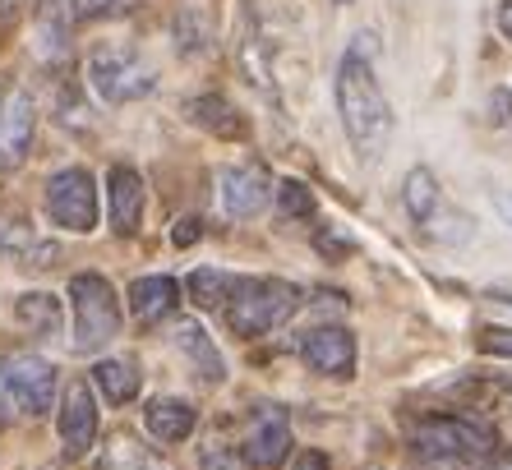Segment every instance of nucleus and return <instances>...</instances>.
Instances as JSON below:
<instances>
[{"label":"nucleus","mask_w":512,"mask_h":470,"mask_svg":"<svg viewBox=\"0 0 512 470\" xmlns=\"http://www.w3.org/2000/svg\"><path fill=\"white\" fill-rule=\"evenodd\" d=\"M499 24H503V33H508V42H512V0L499 10Z\"/></svg>","instance_id":"nucleus-31"},{"label":"nucleus","mask_w":512,"mask_h":470,"mask_svg":"<svg viewBox=\"0 0 512 470\" xmlns=\"http://www.w3.org/2000/svg\"><path fill=\"white\" fill-rule=\"evenodd\" d=\"M0 388L24 415H47L56 397V369L33 351H14L0 360Z\"/></svg>","instance_id":"nucleus-7"},{"label":"nucleus","mask_w":512,"mask_h":470,"mask_svg":"<svg viewBox=\"0 0 512 470\" xmlns=\"http://www.w3.org/2000/svg\"><path fill=\"white\" fill-rule=\"evenodd\" d=\"M291 452V424H286L282 406H254L250 415V434H245V461L259 470H277Z\"/></svg>","instance_id":"nucleus-9"},{"label":"nucleus","mask_w":512,"mask_h":470,"mask_svg":"<svg viewBox=\"0 0 512 470\" xmlns=\"http://www.w3.org/2000/svg\"><path fill=\"white\" fill-rule=\"evenodd\" d=\"M314 249H319V254H333L337 263H342V259H351V254H356V245H351V240H346L342 231H333V226H328V231H319V235H314Z\"/></svg>","instance_id":"nucleus-26"},{"label":"nucleus","mask_w":512,"mask_h":470,"mask_svg":"<svg viewBox=\"0 0 512 470\" xmlns=\"http://www.w3.org/2000/svg\"><path fill=\"white\" fill-rule=\"evenodd\" d=\"M47 217L60 231H93L97 226V180L84 166H65L47 180Z\"/></svg>","instance_id":"nucleus-5"},{"label":"nucleus","mask_w":512,"mask_h":470,"mask_svg":"<svg viewBox=\"0 0 512 470\" xmlns=\"http://www.w3.org/2000/svg\"><path fill=\"white\" fill-rule=\"evenodd\" d=\"M33 245V231L24 222H5L0 217V259H10V254H24Z\"/></svg>","instance_id":"nucleus-25"},{"label":"nucleus","mask_w":512,"mask_h":470,"mask_svg":"<svg viewBox=\"0 0 512 470\" xmlns=\"http://www.w3.org/2000/svg\"><path fill=\"white\" fill-rule=\"evenodd\" d=\"M277 208H282L286 217H300V222H310V217H314V194H310V185H300V180H282V185H277Z\"/></svg>","instance_id":"nucleus-23"},{"label":"nucleus","mask_w":512,"mask_h":470,"mask_svg":"<svg viewBox=\"0 0 512 470\" xmlns=\"http://www.w3.org/2000/svg\"><path fill=\"white\" fill-rule=\"evenodd\" d=\"M14 318H19L33 337H56L60 332V300L47 291H28V295H19Z\"/></svg>","instance_id":"nucleus-20"},{"label":"nucleus","mask_w":512,"mask_h":470,"mask_svg":"<svg viewBox=\"0 0 512 470\" xmlns=\"http://www.w3.org/2000/svg\"><path fill=\"white\" fill-rule=\"evenodd\" d=\"M416 452L439 466H457V461H480L494 452V434L485 424L466 420V415H429L416 424Z\"/></svg>","instance_id":"nucleus-4"},{"label":"nucleus","mask_w":512,"mask_h":470,"mask_svg":"<svg viewBox=\"0 0 512 470\" xmlns=\"http://www.w3.org/2000/svg\"><path fill=\"white\" fill-rule=\"evenodd\" d=\"M337 111H342V130L351 139V148L365 162H379L388 139H393V106H388L379 79H374L365 42H356L337 65Z\"/></svg>","instance_id":"nucleus-1"},{"label":"nucleus","mask_w":512,"mask_h":470,"mask_svg":"<svg viewBox=\"0 0 512 470\" xmlns=\"http://www.w3.org/2000/svg\"><path fill=\"white\" fill-rule=\"evenodd\" d=\"M14 5H19V0H0V10H14Z\"/></svg>","instance_id":"nucleus-33"},{"label":"nucleus","mask_w":512,"mask_h":470,"mask_svg":"<svg viewBox=\"0 0 512 470\" xmlns=\"http://www.w3.org/2000/svg\"><path fill=\"white\" fill-rule=\"evenodd\" d=\"M107 203H111V226L116 235H139L143 226V180L134 166H111L107 176Z\"/></svg>","instance_id":"nucleus-13"},{"label":"nucleus","mask_w":512,"mask_h":470,"mask_svg":"<svg viewBox=\"0 0 512 470\" xmlns=\"http://www.w3.org/2000/svg\"><path fill=\"white\" fill-rule=\"evenodd\" d=\"M402 208L416 226H425L434 212H439V180L429 166H411L402 180Z\"/></svg>","instance_id":"nucleus-18"},{"label":"nucleus","mask_w":512,"mask_h":470,"mask_svg":"<svg viewBox=\"0 0 512 470\" xmlns=\"http://www.w3.org/2000/svg\"><path fill=\"white\" fill-rule=\"evenodd\" d=\"M480 351L485 355H508L512 360V328H485L480 332Z\"/></svg>","instance_id":"nucleus-27"},{"label":"nucleus","mask_w":512,"mask_h":470,"mask_svg":"<svg viewBox=\"0 0 512 470\" xmlns=\"http://www.w3.org/2000/svg\"><path fill=\"white\" fill-rule=\"evenodd\" d=\"M194 406L180 397H157L148 401V411H143V424H148V434L157 438V443H180V438L194 434Z\"/></svg>","instance_id":"nucleus-15"},{"label":"nucleus","mask_w":512,"mask_h":470,"mask_svg":"<svg viewBox=\"0 0 512 470\" xmlns=\"http://www.w3.org/2000/svg\"><path fill=\"white\" fill-rule=\"evenodd\" d=\"M217 189H222V208L231 217H254L268 203V194H273V176H268L263 162H240L217 176Z\"/></svg>","instance_id":"nucleus-11"},{"label":"nucleus","mask_w":512,"mask_h":470,"mask_svg":"<svg viewBox=\"0 0 512 470\" xmlns=\"http://www.w3.org/2000/svg\"><path fill=\"white\" fill-rule=\"evenodd\" d=\"M291 470H333V466H328V457H323V452H314V447H310V452H300V457L291 461Z\"/></svg>","instance_id":"nucleus-29"},{"label":"nucleus","mask_w":512,"mask_h":470,"mask_svg":"<svg viewBox=\"0 0 512 470\" xmlns=\"http://www.w3.org/2000/svg\"><path fill=\"white\" fill-rule=\"evenodd\" d=\"M185 116L194 120V125H203L208 134H217V139H240L245 134V120H240V111L227 102V97H194L190 106H185Z\"/></svg>","instance_id":"nucleus-17"},{"label":"nucleus","mask_w":512,"mask_h":470,"mask_svg":"<svg viewBox=\"0 0 512 470\" xmlns=\"http://www.w3.org/2000/svg\"><path fill=\"white\" fill-rule=\"evenodd\" d=\"M60 443L65 457H84L97 443V401L88 392V383H70L65 401H60Z\"/></svg>","instance_id":"nucleus-12"},{"label":"nucleus","mask_w":512,"mask_h":470,"mask_svg":"<svg viewBox=\"0 0 512 470\" xmlns=\"http://www.w3.org/2000/svg\"><path fill=\"white\" fill-rule=\"evenodd\" d=\"M0 420H5V411H0Z\"/></svg>","instance_id":"nucleus-34"},{"label":"nucleus","mask_w":512,"mask_h":470,"mask_svg":"<svg viewBox=\"0 0 512 470\" xmlns=\"http://www.w3.org/2000/svg\"><path fill=\"white\" fill-rule=\"evenodd\" d=\"M176 346L185 355H190L194 374L203 378V383H222L227 378V365H222V351L213 346V337L199 328V323H180L176 328Z\"/></svg>","instance_id":"nucleus-16"},{"label":"nucleus","mask_w":512,"mask_h":470,"mask_svg":"<svg viewBox=\"0 0 512 470\" xmlns=\"http://www.w3.org/2000/svg\"><path fill=\"white\" fill-rule=\"evenodd\" d=\"M70 309H74V351H102L120 332V300L102 272L70 277Z\"/></svg>","instance_id":"nucleus-3"},{"label":"nucleus","mask_w":512,"mask_h":470,"mask_svg":"<svg viewBox=\"0 0 512 470\" xmlns=\"http://www.w3.org/2000/svg\"><path fill=\"white\" fill-rule=\"evenodd\" d=\"M199 466L203 470H240L236 466V452H231V447H222V443H208V447H203Z\"/></svg>","instance_id":"nucleus-28"},{"label":"nucleus","mask_w":512,"mask_h":470,"mask_svg":"<svg viewBox=\"0 0 512 470\" xmlns=\"http://www.w3.org/2000/svg\"><path fill=\"white\" fill-rule=\"evenodd\" d=\"M93 383L102 388V397H107L111 406H125V401L139 397V369H134L130 360H97Z\"/></svg>","instance_id":"nucleus-19"},{"label":"nucleus","mask_w":512,"mask_h":470,"mask_svg":"<svg viewBox=\"0 0 512 470\" xmlns=\"http://www.w3.org/2000/svg\"><path fill=\"white\" fill-rule=\"evenodd\" d=\"M185 286H190V300L199 309H222L231 286H236V277H227V272H217V268H194Z\"/></svg>","instance_id":"nucleus-22"},{"label":"nucleus","mask_w":512,"mask_h":470,"mask_svg":"<svg viewBox=\"0 0 512 470\" xmlns=\"http://www.w3.org/2000/svg\"><path fill=\"white\" fill-rule=\"evenodd\" d=\"M300 360L323 378H351L356 374V337L346 328H314L300 341Z\"/></svg>","instance_id":"nucleus-10"},{"label":"nucleus","mask_w":512,"mask_h":470,"mask_svg":"<svg viewBox=\"0 0 512 470\" xmlns=\"http://www.w3.org/2000/svg\"><path fill=\"white\" fill-rule=\"evenodd\" d=\"M33 130H37V111L33 97L24 88H0V171H19L33 148Z\"/></svg>","instance_id":"nucleus-8"},{"label":"nucleus","mask_w":512,"mask_h":470,"mask_svg":"<svg viewBox=\"0 0 512 470\" xmlns=\"http://www.w3.org/2000/svg\"><path fill=\"white\" fill-rule=\"evenodd\" d=\"M494 203H499V212H503V217H508V222H512V194H499V199H494Z\"/></svg>","instance_id":"nucleus-32"},{"label":"nucleus","mask_w":512,"mask_h":470,"mask_svg":"<svg viewBox=\"0 0 512 470\" xmlns=\"http://www.w3.org/2000/svg\"><path fill=\"white\" fill-rule=\"evenodd\" d=\"M102 470H171V466L157 457L153 447L134 443L130 434H116L107 443V452H102Z\"/></svg>","instance_id":"nucleus-21"},{"label":"nucleus","mask_w":512,"mask_h":470,"mask_svg":"<svg viewBox=\"0 0 512 470\" xmlns=\"http://www.w3.org/2000/svg\"><path fill=\"white\" fill-rule=\"evenodd\" d=\"M88 83L97 88V97L111 106L120 102H139L157 88V74L143 65L134 51H97L88 60Z\"/></svg>","instance_id":"nucleus-6"},{"label":"nucleus","mask_w":512,"mask_h":470,"mask_svg":"<svg viewBox=\"0 0 512 470\" xmlns=\"http://www.w3.org/2000/svg\"><path fill=\"white\" fill-rule=\"evenodd\" d=\"M296 309H300V286L277 282V277H236L222 314H227L236 337H263V332L282 328Z\"/></svg>","instance_id":"nucleus-2"},{"label":"nucleus","mask_w":512,"mask_h":470,"mask_svg":"<svg viewBox=\"0 0 512 470\" xmlns=\"http://www.w3.org/2000/svg\"><path fill=\"white\" fill-rule=\"evenodd\" d=\"M194 235H199V222H194V217H185V222L176 226V245H190Z\"/></svg>","instance_id":"nucleus-30"},{"label":"nucleus","mask_w":512,"mask_h":470,"mask_svg":"<svg viewBox=\"0 0 512 470\" xmlns=\"http://www.w3.org/2000/svg\"><path fill=\"white\" fill-rule=\"evenodd\" d=\"M134 10V0H74V19L84 24H102V19H125Z\"/></svg>","instance_id":"nucleus-24"},{"label":"nucleus","mask_w":512,"mask_h":470,"mask_svg":"<svg viewBox=\"0 0 512 470\" xmlns=\"http://www.w3.org/2000/svg\"><path fill=\"white\" fill-rule=\"evenodd\" d=\"M180 305V286L171 277H139L130 286V314L139 318L143 328H153L162 318H171Z\"/></svg>","instance_id":"nucleus-14"}]
</instances>
